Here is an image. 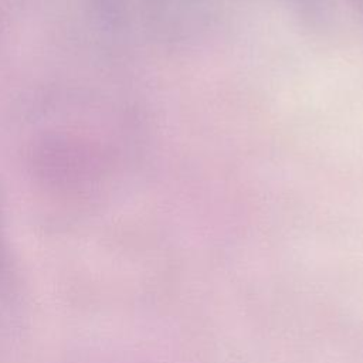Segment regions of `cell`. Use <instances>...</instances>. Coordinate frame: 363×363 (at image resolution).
Listing matches in <instances>:
<instances>
[{"label": "cell", "instance_id": "1", "mask_svg": "<svg viewBox=\"0 0 363 363\" xmlns=\"http://www.w3.org/2000/svg\"><path fill=\"white\" fill-rule=\"evenodd\" d=\"M11 286V269L6 248L0 238V294H7Z\"/></svg>", "mask_w": 363, "mask_h": 363}]
</instances>
